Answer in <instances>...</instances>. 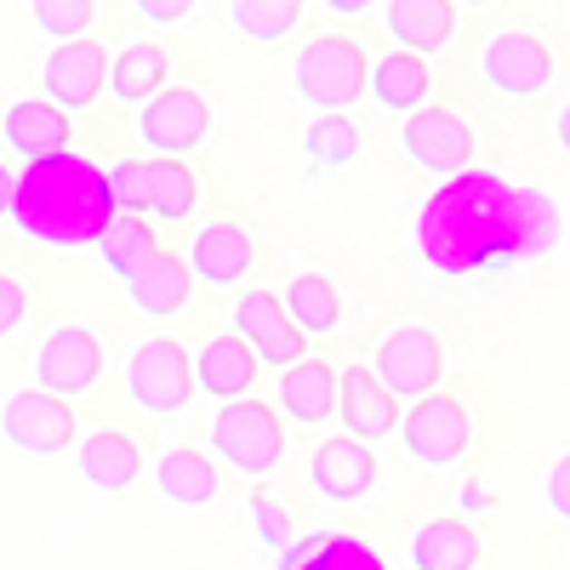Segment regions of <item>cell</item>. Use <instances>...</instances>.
Returning a JSON list of instances; mask_svg holds the SVG:
<instances>
[{
	"label": "cell",
	"instance_id": "15",
	"mask_svg": "<svg viewBox=\"0 0 570 570\" xmlns=\"http://www.w3.org/2000/svg\"><path fill=\"white\" fill-rule=\"evenodd\" d=\"M104 86H109V52L98 40L80 35V40L58 46V52L46 58V104H58L63 115L69 109H91Z\"/></svg>",
	"mask_w": 570,
	"mask_h": 570
},
{
	"label": "cell",
	"instance_id": "9",
	"mask_svg": "<svg viewBox=\"0 0 570 570\" xmlns=\"http://www.w3.org/2000/svg\"><path fill=\"white\" fill-rule=\"evenodd\" d=\"M104 376V343L91 325H58L52 337L40 343L35 354V383L40 394L52 400H69V394H91Z\"/></svg>",
	"mask_w": 570,
	"mask_h": 570
},
{
	"label": "cell",
	"instance_id": "16",
	"mask_svg": "<svg viewBox=\"0 0 570 570\" xmlns=\"http://www.w3.org/2000/svg\"><path fill=\"white\" fill-rule=\"evenodd\" d=\"M337 416L348 428V440H360V445L400 434V400L376 383V371H365V365L337 371Z\"/></svg>",
	"mask_w": 570,
	"mask_h": 570
},
{
	"label": "cell",
	"instance_id": "35",
	"mask_svg": "<svg viewBox=\"0 0 570 570\" xmlns=\"http://www.w3.org/2000/svg\"><path fill=\"white\" fill-rule=\"evenodd\" d=\"M252 525H257L263 548H274V553L292 548V513H285V502H274L268 491H257V497H252Z\"/></svg>",
	"mask_w": 570,
	"mask_h": 570
},
{
	"label": "cell",
	"instance_id": "12",
	"mask_svg": "<svg viewBox=\"0 0 570 570\" xmlns=\"http://www.w3.org/2000/svg\"><path fill=\"white\" fill-rule=\"evenodd\" d=\"M0 434H7L18 451L29 456H58L75 445V411L69 400H52V394H40V389H18L7 405H0Z\"/></svg>",
	"mask_w": 570,
	"mask_h": 570
},
{
	"label": "cell",
	"instance_id": "21",
	"mask_svg": "<svg viewBox=\"0 0 570 570\" xmlns=\"http://www.w3.org/2000/svg\"><path fill=\"white\" fill-rule=\"evenodd\" d=\"M126 285H131V308L149 320H177L188 308V297H195V274H188V263L177 252H155Z\"/></svg>",
	"mask_w": 570,
	"mask_h": 570
},
{
	"label": "cell",
	"instance_id": "24",
	"mask_svg": "<svg viewBox=\"0 0 570 570\" xmlns=\"http://www.w3.org/2000/svg\"><path fill=\"white\" fill-rule=\"evenodd\" d=\"M405 553H411V570H473L480 564V537H473L468 519L440 513L428 525H416Z\"/></svg>",
	"mask_w": 570,
	"mask_h": 570
},
{
	"label": "cell",
	"instance_id": "30",
	"mask_svg": "<svg viewBox=\"0 0 570 570\" xmlns=\"http://www.w3.org/2000/svg\"><path fill=\"white\" fill-rule=\"evenodd\" d=\"M104 257V268L109 274H120V279H131L142 263H149L155 252H160V240H155V228L142 223V217H115L104 234H98V246H91Z\"/></svg>",
	"mask_w": 570,
	"mask_h": 570
},
{
	"label": "cell",
	"instance_id": "37",
	"mask_svg": "<svg viewBox=\"0 0 570 570\" xmlns=\"http://www.w3.org/2000/svg\"><path fill=\"white\" fill-rule=\"evenodd\" d=\"M23 314H29V292H23V279L0 274V343H7L12 331L23 325Z\"/></svg>",
	"mask_w": 570,
	"mask_h": 570
},
{
	"label": "cell",
	"instance_id": "32",
	"mask_svg": "<svg viewBox=\"0 0 570 570\" xmlns=\"http://www.w3.org/2000/svg\"><path fill=\"white\" fill-rule=\"evenodd\" d=\"M303 149L325 166H348L360 155V126L348 115H314L308 131H303Z\"/></svg>",
	"mask_w": 570,
	"mask_h": 570
},
{
	"label": "cell",
	"instance_id": "22",
	"mask_svg": "<svg viewBox=\"0 0 570 570\" xmlns=\"http://www.w3.org/2000/svg\"><path fill=\"white\" fill-rule=\"evenodd\" d=\"M383 23H389V35L400 40V52H411V58L428 63V52L451 46V35H456V7H451V0H394V7H383Z\"/></svg>",
	"mask_w": 570,
	"mask_h": 570
},
{
	"label": "cell",
	"instance_id": "5",
	"mask_svg": "<svg viewBox=\"0 0 570 570\" xmlns=\"http://www.w3.org/2000/svg\"><path fill=\"white\" fill-rule=\"evenodd\" d=\"M126 394L137 411L149 416H177L188 400H195V354H188L177 337H149L137 343L131 365H126Z\"/></svg>",
	"mask_w": 570,
	"mask_h": 570
},
{
	"label": "cell",
	"instance_id": "26",
	"mask_svg": "<svg viewBox=\"0 0 570 570\" xmlns=\"http://www.w3.org/2000/svg\"><path fill=\"white\" fill-rule=\"evenodd\" d=\"M428 86H434V75H428V63L411 58V52H389V58L371 63V98L389 115L411 120L416 109H428Z\"/></svg>",
	"mask_w": 570,
	"mask_h": 570
},
{
	"label": "cell",
	"instance_id": "4",
	"mask_svg": "<svg viewBox=\"0 0 570 570\" xmlns=\"http://www.w3.org/2000/svg\"><path fill=\"white\" fill-rule=\"evenodd\" d=\"M212 451L246 473V480H268L285 456V416L263 400H240V405H217L212 416Z\"/></svg>",
	"mask_w": 570,
	"mask_h": 570
},
{
	"label": "cell",
	"instance_id": "2",
	"mask_svg": "<svg viewBox=\"0 0 570 570\" xmlns=\"http://www.w3.org/2000/svg\"><path fill=\"white\" fill-rule=\"evenodd\" d=\"M115 195H109V166L91 155H52L40 166H23L18 195H12V228L46 252H86L98 234L115 223Z\"/></svg>",
	"mask_w": 570,
	"mask_h": 570
},
{
	"label": "cell",
	"instance_id": "23",
	"mask_svg": "<svg viewBox=\"0 0 570 570\" xmlns=\"http://www.w3.org/2000/svg\"><path fill=\"white\" fill-rule=\"evenodd\" d=\"M137 473H142V451L120 428H98V434L80 440V480L91 491H126L137 485Z\"/></svg>",
	"mask_w": 570,
	"mask_h": 570
},
{
	"label": "cell",
	"instance_id": "1",
	"mask_svg": "<svg viewBox=\"0 0 570 570\" xmlns=\"http://www.w3.org/2000/svg\"><path fill=\"white\" fill-rule=\"evenodd\" d=\"M559 234L564 217L553 195L508 183L497 171H462L422 200L416 257L445 279H480V274H508L519 263L548 257Z\"/></svg>",
	"mask_w": 570,
	"mask_h": 570
},
{
	"label": "cell",
	"instance_id": "25",
	"mask_svg": "<svg viewBox=\"0 0 570 570\" xmlns=\"http://www.w3.org/2000/svg\"><path fill=\"white\" fill-rule=\"evenodd\" d=\"M155 485H160V497L166 502H177V508H212L217 502V491H223V473H217V462L212 456H200V451H160V462H155Z\"/></svg>",
	"mask_w": 570,
	"mask_h": 570
},
{
	"label": "cell",
	"instance_id": "17",
	"mask_svg": "<svg viewBox=\"0 0 570 570\" xmlns=\"http://www.w3.org/2000/svg\"><path fill=\"white\" fill-rule=\"evenodd\" d=\"M257 263V246L240 223H206L195 234V246H188V274L212 292H228V285H240Z\"/></svg>",
	"mask_w": 570,
	"mask_h": 570
},
{
	"label": "cell",
	"instance_id": "11",
	"mask_svg": "<svg viewBox=\"0 0 570 570\" xmlns=\"http://www.w3.org/2000/svg\"><path fill=\"white\" fill-rule=\"evenodd\" d=\"M400 440L411 451V462L422 468H451L468 456L473 440V422L451 394H428L422 405H411V416H400Z\"/></svg>",
	"mask_w": 570,
	"mask_h": 570
},
{
	"label": "cell",
	"instance_id": "41",
	"mask_svg": "<svg viewBox=\"0 0 570 570\" xmlns=\"http://www.w3.org/2000/svg\"><path fill=\"white\" fill-rule=\"evenodd\" d=\"M553 137H559V149H564V160H570V104L559 109V120H553Z\"/></svg>",
	"mask_w": 570,
	"mask_h": 570
},
{
	"label": "cell",
	"instance_id": "33",
	"mask_svg": "<svg viewBox=\"0 0 570 570\" xmlns=\"http://www.w3.org/2000/svg\"><path fill=\"white\" fill-rule=\"evenodd\" d=\"M297 570H389V559L376 553L371 542L348 537V531H325V542H320Z\"/></svg>",
	"mask_w": 570,
	"mask_h": 570
},
{
	"label": "cell",
	"instance_id": "36",
	"mask_svg": "<svg viewBox=\"0 0 570 570\" xmlns=\"http://www.w3.org/2000/svg\"><path fill=\"white\" fill-rule=\"evenodd\" d=\"M109 195H115V212L120 217H142V166L137 160L109 166Z\"/></svg>",
	"mask_w": 570,
	"mask_h": 570
},
{
	"label": "cell",
	"instance_id": "8",
	"mask_svg": "<svg viewBox=\"0 0 570 570\" xmlns=\"http://www.w3.org/2000/svg\"><path fill=\"white\" fill-rule=\"evenodd\" d=\"M206 131H212V109H206L200 91H188V86H166L155 104L137 109L142 149L160 155V160H183L188 149H200Z\"/></svg>",
	"mask_w": 570,
	"mask_h": 570
},
{
	"label": "cell",
	"instance_id": "14",
	"mask_svg": "<svg viewBox=\"0 0 570 570\" xmlns=\"http://www.w3.org/2000/svg\"><path fill=\"white\" fill-rule=\"evenodd\" d=\"M376 480H383V468H376V451L337 434V440H325L308 462V485L325 497V502H365L376 491Z\"/></svg>",
	"mask_w": 570,
	"mask_h": 570
},
{
	"label": "cell",
	"instance_id": "13",
	"mask_svg": "<svg viewBox=\"0 0 570 570\" xmlns=\"http://www.w3.org/2000/svg\"><path fill=\"white\" fill-rule=\"evenodd\" d=\"M480 69H485V86L502 91V98H537L553 80V52L531 29H502V35L485 40Z\"/></svg>",
	"mask_w": 570,
	"mask_h": 570
},
{
	"label": "cell",
	"instance_id": "27",
	"mask_svg": "<svg viewBox=\"0 0 570 570\" xmlns=\"http://www.w3.org/2000/svg\"><path fill=\"white\" fill-rule=\"evenodd\" d=\"M195 171L183 160H142V217L155 223H188L195 217Z\"/></svg>",
	"mask_w": 570,
	"mask_h": 570
},
{
	"label": "cell",
	"instance_id": "7",
	"mask_svg": "<svg viewBox=\"0 0 570 570\" xmlns=\"http://www.w3.org/2000/svg\"><path fill=\"white\" fill-rule=\"evenodd\" d=\"M400 142H405L411 166H422L428 177H440V183L473 171V131H468V120L456 109H440V104L416 109L400 126Z\"/></svg>",
	"mask_w": 570,
	"mask_h": 570
},
{
	"label": "cell",
	"instance_id": "42",
	"mask_svg": "<svg viewBox=\"0 0 570 570\" xmlns=\"http://www.w3.org/2000/svg\"><path fill=\"white\" fill-rule=\"evenodd\" d=\"M325 12H337V18H360V12H365V0H325Z\"/></svg>",
	"mask_w": 570,
	"mask_h": 570
},
{
	"label": "cell",
	"instance_id": "18",
	"mask_svg": "<svg viewBox=\"0 0 570 570\" xmlns=\"http://www.w3.org/2000/svg\"><path fill=\"white\" fill-rule=\"evenodd\" d=\"M0 142L29 166L52 160V155H69V115L58 104H46V98H23V104H12L7 115H0Z\"/></svg>",
	"mask_w": 570,
	"mask_h": 570
},
{
	"label": "cell",
	"instance_id": "20",
	"mask_svg": "<svg viewBox=\"0 0 570 570\" xmlns=\"http://www.w3.org/2000/svg\"><path fill=\"white\" fill-rule=\"evenodd\" d=\"M274 400H279V416L297 422V428H325L337 416V371L325 360H303L292 371H279L274 383Z\"/></svg>",
	"mask_w": 570,
	"mask_h": 570
},
{
	"label": "cell",
	"instance_id": "39",
	"mask_svg": "<svg viewBox=\"0 0 570 570\" xmlns=\"http://www.w3.org/2000/svg\"><path fill=\"white\" fill-rule=\"evenodd\" d=\"M137 18H149V23H188L195 7H188V0H137Z\"/></svg>",
	"mask_w": 570,
	"mask_h": 570
},
{
	"label": "cell",
	"instance_id": "38",
	"mask_svg": "<svg viewBox=\"0 0 570 570\" xmlns=\"http://www.w3.org/2000/svg\"><path fill=\"white\" fill-rule=\"evenodd\" d=\"M548 508L570 525V451H564V456L553 462V473H548Z\"/></svg>",
	"mask_w": 570,
	"mask_h": 570
},
{
	"label": "cell",
	"instance_id": "31",
	"mask_svg": "<svg viewBox=\"0 0 570 570\" xmlns=\"http://www.w3.org/2000/svg\"><path fill=\"white\" fill-rule=\"evenodd\" d=\"M228 23L240 29L246 40H285L303 23V7H297V0H234Z\"/></svg>",
	"mask_w": 570,
	"mask_h": 570
},
{
	"label": "cell",
	"instance_id": "10",
	"mask_svg": "<svg viewBox=\"0 0 570 570\" xmlns=\"http://www.w3.org/2000/svg\"><path fill=\"white\" fill-rule=\"evenodd\" d=\"M234 337L257 354V365H274V371H292L308 360V337L292 325V314H285L274 292H246L234 303Z\"/></svg>",
	"mask_w": 570,
	"mask_h": 570
},
{
	"label": "cell",
	"instance_id": "6",
	"mask_svg": "<svg viewBox=\"0 0 570 570\" xmlns=\"http://www.w3.org/2000/svg\"><path fill=\"white\" fill-rule=\"evenodd\" d=\"M371 371H376V383H383L394 400L422 405L428 394L440 389V376H445V348H440V337L428 325H394L389 337L376 343Z\"/></svg>",
	"mask_w": 570,
	"mask_h": 570
},
{
	"label": "cell",
	"instance_id": "19",
	"mask_svg": "<svg viewBox=\"0 0 570 570\" xmlns=\"http://www.w3.org/2000/svg\"><path fill=\"white\" fill-rule=\"evenodd\" d=\"M252 383H257V354L234 331H217V337L200 343V354H195L200 394H212L217 405H240V400H252Z\"/></svg>",
	"mask_w": 570,
	"mask_h": 570
},
{
	"label": "cell",
	"instance_id": "34",
	"mask_svg": "<svg viewBox=\"0 0 570 570\" xmlns=\"http://www.w3.org/2000/svg\"><path fill=\"white\" fill-rule=\"evenodd\" d=\"M29 18H35L40 35H52L58 46H69V40H80V29L91 18H98V7H91V0H35Z\"/></svg>",
	"mask_w": 570,
	"mask_h": 570
},
{
	"label": "cell",
	"instance_id": "40",
	"mask_svg": "<svg viewBox=\"0 0 570 570\" xmlns=\"http://www.w3.org/2000/svg\"><path fill=\"white\" fill-rule=\"evenodd\" d=\"M12 195H18V177L7 171V160H0V217H12Z\"/></svg>",
	"mask_w": 570,
	"mask_h": 570
},
{
	"label": "cell",
	"instance_id": "3",
	"mask_svg": "<svg viewBox=\"0 0 570 570\" xmlns=\"http://www.w3.org/2000/svg\"><path fill=\"white\" fill-rule=\"evenodd\" d=\"M292 80H297V91H303L314 109L343 115V109H354L365 98L371 63H365V52H360L348 35H320V40H308L303 52H297Z\"/></svg>",
	"mask_w": 570,
	"mask_h": 570
},
{
	"label": "cell",
	"instance_id": "29",
	"mask_svg": "<svg viewBox=\"0 0 570 570\" xmlns=\"http://www.w3.org/2000/svg\"><path fill=\"white\" fill-rule=\"evenodd\" d=\"M279 303H285V314H292V325L303 331V337H331V331L343 325V297L325 274H297L279 292Z\"/></svg>",
	"mask_w": 570,
	"mask_h": 570
},
{
	"label": "cell",
	"instance_id": "28",
	"mask_svg": "<svg viewBox=\"0 0 570 570\" xmlns=\"http://www.w3.org/2000/svg\"><path fill=\"white\" fill-rule=\"evenodd\" d=\"M166 75H171V63H166V52L155 40H137V46H126V52L109 63V91L120 104H155L160 91H166Z\"/></svg>",
	"mask_w": 570,
	"mask_h": 570
}]
</instances>
